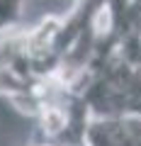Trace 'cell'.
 <instances>
[{
    "label": "cell",
    "instance_id": "6da1fadb",
    "mask_svg": "<svg viewBox=\"0 0 141 146\" xmlns=\"http://www.w3.org/2000/svg\"><path fill=\"white\" fill-rule=\"evenodd\" d=\"M93 117H141V34L112 42L73 85Z\"/></svg>",
    "mask_w": 141,
    "mask_h": 146
},
{
    "label": "cell",
    "instance_id": "3957f363",
    "mask_svg": "<svg viewBox=\"0 0 141 146\" xmlns=\"http://www.w3.org/2000/svg\"><path fill=\"white\" fill-rule=\"evenodd\" d=\"M85 146H141V117H93Z\"/></svg>",
    "mask_w": 141,
    "mask_h": 146
},
{
    "label": "cell",
    "instance_id": "7a4b0ae2",
    "mask_svg": "<svg viewBox=\"0 0 141 146\" xmlns=\"http://www.w3.org/2000/svg\"><path fill=\"white\" fill-rule=\"evenodd\" d=\"M32 122H34L32 139L51 141V144L61 146H85L93 112L78 90L58 85L39 105Z\"/></svg>",
    "mask_w": 141,
    "mask_h": 146
},
{
    "label": "cell",
    "instance_id": "277c9868",
    "mask_svg": "<svg viewBox=\"0 0 141 146\" xmlns=\"http://www.w3.org/2000/svg\"><path fill=\"white\" fill-rule=\"evenodd\" d=\"M27 0H0V32L22 25Z\"/></svg>",
    "mask_w": 141,
    "mask_h": 146
}]
</instances>
